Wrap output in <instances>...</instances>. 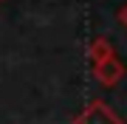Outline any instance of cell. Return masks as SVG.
Returning <instances> with one entry per match:
<instances>
[{
    "instance_id": "3957f363",
    "label": "cell",
    "mask_w": 127,
    "mask_h": 124,
    "mask_svg": "<svg viewBox=\"0 0 127 124\" xmlns=\"http://www.w3.org/2000/svg\"><path fill=\"white\" fill-rule=\"evenodd\" d=\"M88 54H91V62H93V65H99V62H104V59H110V56H113V45H110L107 37H93Z\"/></svg>"
},
{
    "instance_id": "277c9868",
    "label": "cell",
    "mask_w": 127,
    "mask_h": 124,
    "mask_svg": "<svg viewBox=\"0 0 127 124\" xmlns=\"http://www.w3.org/2000/svg\"><path fill=\"white\" fill-rule=\"evenodd\" d=\"M116 17H119V23H122V25L127 28V3L122 6V9H119V14H116Z\"/></svg>"
},
{
    "instance_id": "7a4b0ae2",
    "label": "cell",
    "mask_w": 127,
    "mask_h": 124,
    "mask_svg": "<svg viewBox=\"0 0 127 124\" xmlns=\"http://www.w3.org/2000/svg\"><path fill=\"white\" fill-rule=\"evenodd\" d=\"M93 74H96V79H99V85L113 87V85L122 82V76H124V65L119 62L116 56H110V59H104V62H99V65H93Z\"/></svg>"
},
{
    "instance_id": "5b68a950",
    "label": "cell",
    "mask_w": 127,
    "mask_h": 124,
    "mask_svg": "<svg viewBox=\"0 0 127 124\" xmlns=\"http://www.w3.org/2000/svg\"><path fill=\"white\" fill-rule=\"evenodd\" d=\"M0 3H3V0H0Z\"/></svg>"
},
{
    "instance_id": "6da1fadb",
    "label": "cell",
    "mask_w": 127,
    "mask_h": 124,
    "mask_svg": "<svg viewBox=\"0 0 127 124\" xmlns=\"http://www.w3.org/2000/svg\"><path fill=\"white\" fill-rule=\"evenodd\" d=\"M76 124H122V119H119L104 101H91L88 110L76 119Z\"/></svg>"
}]
</instances>
